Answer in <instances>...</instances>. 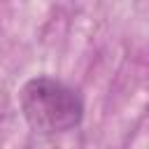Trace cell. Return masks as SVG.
<instances>
[{"mask_svg":"<svg viewBox=\"0 0 149 149\" xmlns=\"http://www.w3.org/2000/svg\"><path fill=\"white\" fill-rule=\"evenodd\" d=\"M21 112L37 133H65L79 126L84 116V100L77 88L54 79L33 77L19 93Z\"/></svg>","mask_w":149,"mask_h":149,"instance_id":"1","label":"cell"}]
</instances>
